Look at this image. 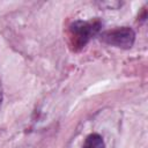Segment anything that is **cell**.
Segmentation results:
<instances>
[{
    "label": "cell",
    "mask_w": 148,
    "mask_h": 148,
    "mask_svg": "<svg viewBox=\"0 0 148 148\" xmlns=\"http://www.w3.org/2000/svg\"><path fill=\"white\" fill-rule=\"evenodd\" d=\"M102 23L99 20L94 18L89 21H74L68 29L69 44L75 50L79 51L86 46V44L96 36L101 30Z\"/></svg>",
    "instance_id": "cell-1"
},
{
    "label": "cell",
    "mask_w": 148,
    "mask_h": 148,
    "mask_svg": "<svg viewBox=\"0 0 148 148\" xmlns=\"http://www.w3.org/2000/svg\"><path fill=\"white\" fill-rule=\"evenodd\" d=\"M2 84H1V80H0V108H1V104H2Z\"/></svg>",
    "instance_id": "cell-4"
},
{
    "label": "cell",
    "mask_w": 148,
    "mask_h": 148,
    "mask_svg": "<svg viewBox=\"0 0 148 148\" xmlns=\"http://www.w3.org/2000/svg\"><path fill=\"white\" fill-rule=\"evenodd\" d=\"M82 148H105V143L99 134L91 133L86 138Z\"/></svg>",
    "instance_id": "cell-3"
},
{
    "label": "cell",
    "mask_w": 148,
    "mask_h": 148,
    "mask_svg": "<svg viewBox=\"0 0 148 148\" xmlns=\"http://www.w3.org/2000/svg\"><path fill=\"white\" fill-rule=\"evenodd\" d=\"M101 40L111 46H116L120 49H130L134 44L135 32L130 27L114 28L112 30L102 32Z\"/></svg>",
    "instance_id": "cell-2"
}]
</instances>
